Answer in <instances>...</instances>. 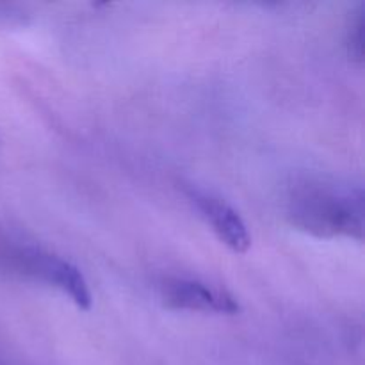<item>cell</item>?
I'll list each match as a JSON object with an SVG mask.
<instances>
[{"label":"cell","instance_id":"obj_3","mask_svg":"<svg viewBox=\"0 0 365 365\" xmlns=\"http://www.w3.org/2000/svg\"><path fill=\"white\" fill-rule=\"evenodd\" d=\"M164 305L175 310L191 312L237 314L241 310L237 299L228 291L192 278H170L160 285Z\"/></svg>","mask_w":365,"mask_h":365},{"label":"cell","instance_id":"obj_5","mask_svg":"<svg viewBox=\"0 0 365 365\" xmlns=\"http://www.w3.org/2000/svg\"><path fill=\"white\" fill-rule=\"evenodd\" d=\"M349 53L355 59L362 61L364 57V11L356 13L355 20H351V27L348 31Z\"/></svg>","mask_w":365,"mask_h":365},{"label":"cell","instance_id":"obj_2","mask_svg":"<svg viewBox=\"0 0 365 365\" xmlns=\"http://www.w3.org/2000/svg\"><path fill=\"white\" fill-rule=\"evenodd\" d=\"M18 260H20V267L25 274L63 291L64 294L70 296V299L78 309H91L93 298L88 282H86L84 274L71 262L61 259L59 255L34 248L24 250Z\"/></svg>","mask_w":365,"mask_h":365},{"label":"cell","instance_id":"obj_4","mask_svg":"<svg viewBox=\"0 0 365 365\" xmlns=\"http://www.w3.org/2000/svg\"><path fill=\"white\" fill-rule=\"evenodd\" d=\"M189 200L195 203L200 216L210 225L212 232L225 246H228L235 253L248 252L252 246V235L242 217L230 203L210 191L196 187L189 191Z\"/></svg>","mask_w":365,"mask_h":365},{"label":"cell","instance_id":"obj_1","mask_svg":"<svg viewBox=\"0 0 365 365\" xmlns=\"http://www.w3.org/2000/svg\"><path fill=\"white\" fill-rule=\"evenodd\" d=\"M364 195L359 189L307 180L296 185L287 200L292 227L316 237H364Z\"/></svg>","mask_w":365,"mask_h":365}]
</instances>
